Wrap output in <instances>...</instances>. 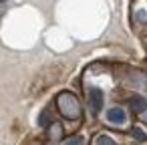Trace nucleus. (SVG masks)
Listing matches in <instances>:
<instances>
[{"label": "nucleus", "mask_w": 147, "mask_h": 145, "mask_svg": "<svg viewBox=\"0 0 147 145\" xmlns=\"http://www.w3.org/2000/svg\"><path fill=\"white\" fill-rule=\"evenodd\" d=\"M107 119L115 125H121V123H125V111L121 107H113V109L107 111Z\"/></svg>", "instance_id": "nucleus-3"}, {"label": "nucleus", "mask_w": 147, "mask_h": 145, "mask_svg": "<svg viewBox=\"0 0 147 145\" xmlns=\"http://www.w3.org/2000/svg\"><path fill=\"white\" fill-rule=\"evenodd\" d=\"M38 121H40V125H42V127H47V125L51 123V113H49V111H42V115H40V119H38Z\"/></svg>", "instance_id": "nucleus-6"}, {"label": "nucleus", "mask_w": 147, "mask_h": 145, "mask_svg": "<svg viewBox=\"0 0 147 145\" xmlns=\"http://www.w3.org/2000/svg\"><path fill=\"white\" fill-rule=\"evenodd\" d=\"M89 103H91V109L95 113H99L101 107H103V93L99 89H91L89 91Z\"/></svg>", "instance_id": "nucleus-2"}, {"label": "nucleus", "mask_w": 147, "mask_h": 145, "mask_svg": "<svg viewBox=\"0 0 147 145\" xmlns=\"http://www.w3.org/2000/svg\"><path fill=\"white\" fill-rule=\"evenodd\" d=\"M65 145H83V141H81L79 137H73V139H69Z\"/></svg>", "instance_id": "nucleus-8"}, {"label": "nucleus", "mask_w": 147, "mask_h": 145, "mask_svg": "<svg viewBox=\"0 0 147 145\" xmlns=\"http://www.w3.org/2000/svg\"><path fill=\"white\" fill-rule=\"evenodd\" d=\"M0 2H4V0H0Z\"/></svg>", "instance_id": "nucleus-9"}, {"label": "nucleus", "mask_w": 147, "mask_h": 145, "mask_svg": "<svg viewBox=\"0 0 147 145\" xmlns=\"http://www.w3.org/2000/svg\"><path fill=\"white\" fill-rule=\"evenodd\" d=\"M97 145H115V141H113L109 135H99V139H97Z\"/></svg>", "instance_id": "nucleus-5"}, {"label": "nucleus", "mask_w": 147, "mask_h": 145, "mask_svg": "<svg viewBox=\"0 0 147 145\" xmlns=\"http://www.w3.org/2000/svg\"><path fill=\"white\" fill-rule=\"evenodd\" d=\"M57 107H59V111L63 113V117H67V119H79V117H81L79 99H77L73 93H69V91H65V93H61V95L57 97Z\"/></svg>", "instance_id": "nucleus-1"}, {"label": "nucleus", "mask_w": 147, "mask_h": 145, "mask_svg": "<svg viewBox=\"0 0 147 145\" xmlns=\"http://www.w3.org/2000/svg\"><path fill=\"white\" fill-rule=\"evenodd\" d=\"M129 105L133 107V111H135V113H143V111L147 109V99H143L141 95H135V97H131Z\"/></svg>", "instance_id": "nucleus-4"}, {"label": "nucleus", "mask_w": 147, "mask_h": 145, "mask_svg": "<svg viewBox=\"0 0 147 145\" xmlns=\"http://www.w3.org/2000/svg\"><path fill=\"white\" fill-rule=\"evenodd\" d=\"M133 135H135V137H137L139 141H145V139H147V135H145V133H143L141 129H137V127L133 129Z\"/></svg>", "instance_id": "nucleus-7"}]
</instances>
